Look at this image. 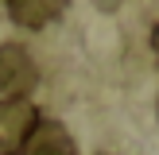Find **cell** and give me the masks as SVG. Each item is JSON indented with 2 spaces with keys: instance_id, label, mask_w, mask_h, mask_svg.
<instances>
[{
  "instance_id": "cell-1",
  "label": "cell",
  "mask_w": 159,
  "mask_h": 155,
  "mask_svg": "<svg viewBox=\"0 0 159 155\" xmlns=\"http://www.w3.org/2000/svg\"><path fill=\"white\" fill-rule=\"evenodd\" d=\"M43 120L31 97H8L0 101V155H23L35 124Z\"/></svg>"
},
{
  "instance_id": "cell-4",
  "label": "cell",
  "mask_w": 159,
  "mask_h": 155,
  "mask_svg": "<svg viewBox=\"0 0 159 155\" xmlns=\"http://www.w3.org/2000/svg\"><path fill=\"white\" fill-rule=\"evenodd\" d=\"M62 12H66L62 0H12L8 4V16L20 27H47V23L62 20Z\"/></svg>"
},
{
  "instance_id": "cell-3",
  "label": "cell",
  "mask_w": 159,
  "mask_h": 155,
  "mask_svg": "<svg viewBox=\"0 0 159 155\" xmlns=\"http://www.w3.org/2000/svg\"><path fill=\"white\" fill-rule=\"evenodd\" d=\"M23 155H78V144L66 132V124L39 120L35 132H31V140H27V147H23Z\"/></svg>"
},
{
  "instance_id": "cell-5",
  "label": "cell",
  "mask_w": 159,
  "mask_h": 155,
  "mask_svg": "<svg viewBox=\"0 0 159 155\" xmlns=\"http://www.w3.org/2000/svg\"><path fill=\"white\" fill-rule=\"evenodd\" d=\"M152 51H155V58H159V23H155V31H152Z\"/></svg>"
},
{
  "instance_id": "cell-2",
  "label": "cell",
  "mask_w": 159,
  "mask_h": 155,
  "mask_svg": "<svg viewBox=\"0 0 159 155\" xmlns=\"http://www.w3.org/2000/svg\"><path fill=\"white\" fill-rule=\"evenodd\" d=\"M39 85V66L23 43H0V101L27 97Z\"/></svg>"
}]
</instances>
